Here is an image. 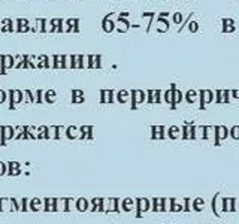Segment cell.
Segmentation results:
<instances>
[{"label": "cell", "mask_w": 239, "mask_h": 224, "mask_svg": "<svg viewBox=\"0 0 239 224\" xmlns=\"http://www.w3.org/2000/svg\"><path fill=\"white\" fill-rule=\"evenodd\" d=\"M223 200V212H238L239 211V200L233 197H226Z\"/></svg>", "instance_id": "obj_1"}, {"label": "cell", "mask_w": 239, "mask_h": 224, "mask_svg": "<svg viewBox=\"0 0 239 224\" xmlns=\"http://www.w3.org/2000/svg\"><path fill=\"white\" fill-rule=\"evenodd\" d=\"M227 136H229V130H227V127H224V126L215 127V144L224 140Z\"/></svg>", "instance_id": "obj_2"}, {"label": "cell", "mask_w": 239, "mask_h": 224, "mask_svg": "<svg viewBox=\"0 0 239 224\" xmlns=\"http://www.w3.org/2000/svg\"><path fill=\"white\" fill-rule=\"evenodd\" d=\"M212 209H214V212H215L217 215H221L223 200H221V197H220V194H215V197H214V200H212Z\"/></svg>", "instance_id": "obj_3"}, {"label": "cell", "mask_w": 239, "mask_h": 224, "mask_svg": "<svg viewBox=\"0 0 239 224\" xmlns=\"http://www.w3.org/2000/svg\"><path fill=\"white\" fill-rule=\"evenodd\" d=\"M205 139L215 144V127H205Z\"/></svg>", "instance_id": "obj_4"}, {"label": "cell", "mask_w": 239, "mask_h": 224, "mask_svg": "<svg viewBox=\"0 0 239 224\" xmlns=\"http://www.w3.org/2000/svg\"><path fill=\"white\" fill-rule=\"evenodd\" d=\"M214 99V94H212V91H202V108L205 106L206 103H209L211 100Z\"/></svg>", "instance_id": "obj_5"}, {"label": "cell", "mask_w": 239, "mask_h": 224, "mask_svg": "<svg viewBox=\"0 0 239 224\" xmlns=\"http://www.w3.org/2000/svg\"><path fill=\"white\" fill-rule=\"evenodd\" d=\"M193 138H196V139L205 138V127H196V135H194Z\"/></svg>", "instance_id": "obj_6"}, {"label": "cell", "mask_w": 239, "mask_h": 224, "mask_svg": "<svg viewBox=\"0 0 239 224\" xmlns=\"http://www.w3.org/2000/svg\"><path fill=\"white\" fill-rule=\"evenodd\" d=\"M229 133H230V136H232L233 139L239 140V126H233V127L230 129V131H229Z\"/></svg>", "instance_id": "obj_7"}, {"label": "cell", "mask_w": 239, "mask_h": 224, "mask_svg": "<svg viewBox=\"0 0 239 224\" xmlns=\"http://www.w3.org/2000/svg\"><path fill=\"white\" fill-rule=\"evenodd\" d=\"M202 206H205V200L200 199V197H197L196 200H194V208H196V211H200Z\"/></svg>", "instance_id": "obj_8"}, {"label": "cell", "mask_w": 239, "mask_h": 224, "mask_svg": "<svg viewBox=\"0 0 239 224\" xmlns=\"http://www.w3.org/2000/svg\"><path fill=\"white\" fill-rule=\"evenodd\" d=\"M196 93H194V91H190V93H188L187 94V99H188V102H194V100H196Z\"/></svg>", "instance_id": "obj_9"}]
</instances>
